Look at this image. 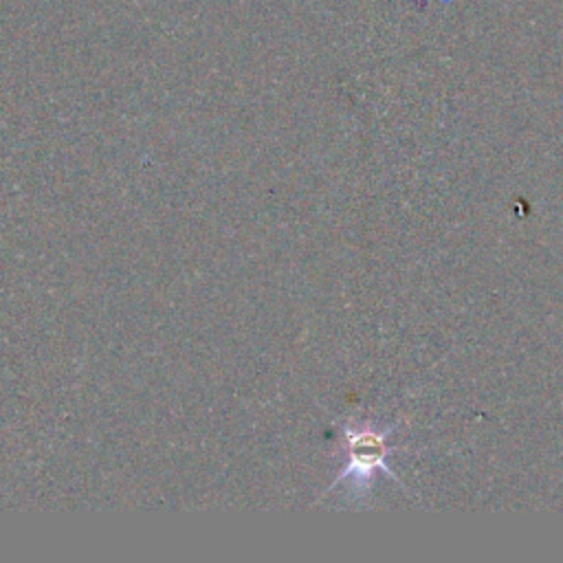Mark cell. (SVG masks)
I'll return each mask as SVG.
<instances>
[{
    "label": "cell",
    "mask_w": 563,
    "mask_h": 563,
    "mask_svg": "<svg viewBox=\"0 0 563 563\" xmlns=\"http://www.w3.org/2000/svg\"><path fill=\"white\" fill-rule=\"evenodd\" d=\"M394 431L390 429H375L370 425H344V442L348 452V465L342 469V474L334 478V482L326 489L323 495H328L334 487L344 482H353L355 487H364L372 480L377 472L388 474L392 480L399 482L394 472L388 467V456L394 452L388 438Z\"/></svg>",
    "instance_id": "1"
}]
</instances>
